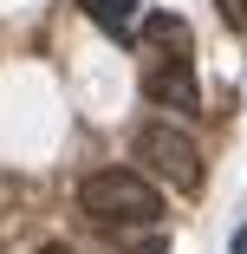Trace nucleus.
I'll use <instances>...</instances> for the list:
<instances>
[{
	"label": "nucleus",
	"mask_w": 247,
	"mask_h": 254,
	"mask_svg": "<svg viewBox=\"0 0 247 254\" xmlns=\"http://www.w3.org/2000/svg\"><path fill=\"white\" fill-rule=\"evenodd\" d=\"M78 209L104 228H156L163 222V189L143 170H91L78 183Z\"/></svg>",
	"instance_id": "f257e3e1"
},
{
	"label": "nucleus",
	"mask_w": 247,
	"mask_h": 254,
	"mask_svg": "<svg viewBox=\"0 0 247 254\" xmlns=\"http://www.w3.org/2000/svg\"><path fill=\"white\" fill-rule=\"evenodd\" d=\"M137 157L176 189H202V157H195V137L182 124H137Z\"/></svg>",
	"instance_id": "f03ea898"
},
{
	"label": "nucleus",
	"mask_w": 247,
	"mask_h": 254,
	"mask_svg": "<svg viewBox=\"0 0 247 254\" xmlns=\"http://www.w3.org/2000/svg\"><path fill=\"white\" fill-rule=\"evenodd\" d=\"M143 91H150L156 105H169V111H195V105H202L195 59H156L150 72H143Z\"/></svg>",
	"instance_id": "7ed1b4c3"
},
{
	"label": "nucleus",
	"mask_w": 247,
	"mask_h": 254,
	"mask_svg": "<svg viewBox=\"0 0 247 254\" xmlns=\"http://www.w3.org/2000/svg\"><path fill=\"white\" fill-rule=\"evenodd\" d=\"M143 46H156V53L163 59H189L195 53V26L182 20V13H143Z\"/></svg>",
	"instance_id": "20e7f679"
},
{
	"label": "nucleus",
	"mask_w": 247,
	"mask_h": 254,
	"mask_svg": "<svg viewBox=\"0 0 247 254\" xmlns=\"http://www.w3.org/2000/svg\"><path fill=\"white\" fill-rule=\"evenodd\" d=\"M98 20H104V33H111V39H137L143 7H137V0H104V7H98Z\"/></svg>",
	"instance_id": "39448f33"
},
{
	"label": "nucleus",
	"mask_w": 247,
	"mask_h": 254,
	"mask_svg": "<svg viewBox=\"0 0 247 254\" xmlns=\"http://www.w3.org/2000/svg\"><path fill=\"white\" fill-rule=\"evenodd\" d=\"M215 7H221L228 26H247V0H215Z\"/></svg>",
	"instance_id": "423d86ee"
},
{
	"label": "nucleus",
	"mask_w": 247,
	"mask_h": 254,
	"mask_svg": "<svg viewBox=\"0 0 247 254\" xmlns=\"http://www.w3.org/2000/svg\"><path fill=\"white\" fill-rule=\"evenodd\" d=\"M137 254H163V235H150V241H137Z\"/></svg>",
	"instance_id": "0eeeda50"
},
{
	"label": "nucleus",
	"mask_w": 247,
	"mask_h": 254,
	"mask_svg": "<svg viewBox=\"0 0 247 254\" xmlns=\"http://www.w3.org/2000/svg\"><path fill=\"white\" fill-rule=\"evenodd\" d=\"M228 254H247V228H234V248H228Z\"/></svg>",
	"instance_id": "6e6552de"
},
{
	"label": "nucleus",
	"mask_w": 247,
	"mask_h": 254,
	"mask_svg": "<svg viewBox=\"0 0 247 254\" xmlns=\"http://www.w3.org/2000/svg\"><path fill=\"white\" fill-rule=\"evenodd\" d=\"M78 7H85V13H98V7H104V0H78Z\"/></svg>",
	"instance_id": "1a4fd4ad"
},
{
	"label": "nucleus",
	"mask_w": 247,
	"mask_h": 254,
	"mask_svg": "<svg viewBox=\"0 0 247 254\" xmlns=\"http://www.w3.org/2000/svg\"><path fill=\"white\" fill-rule=\"evenodd\" d=\"M46 254H65V248H46Z\"/></svg>",
	"instance_id": "9d476101"
}]
</instances>
